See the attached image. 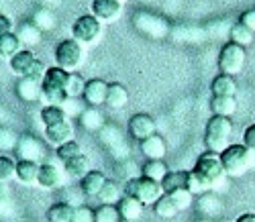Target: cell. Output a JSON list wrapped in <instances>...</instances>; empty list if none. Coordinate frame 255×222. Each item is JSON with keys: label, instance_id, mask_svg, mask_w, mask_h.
<instances>
[{"label": "cell", "instance_id": "6da1fadb", "mask_svg": "<svg viewBox=\"0 0 255 222\" xmlns=\"http://www.w3.org/2000/svg\"><path fill=\"white\" fill-rule=\"evenodd\" d=\"M192 173L198 177V182L202 184V188H204L206 192L212 190L217 184H221L223 177L227 175L225 169H223V163H221V153L204 151L200 157L196 159Z\"/></svg>", "mask_w": 255, "mask_h": 222}, {"label": "cell", "instance_id": "7a4b0ae2", "mask_svg": "<svg viewBox=\"0 0 255 222\" xmlns=\"http://www.w3.org/2000/svg\"><path fill=\"white\" fill-rule=\"evenodd\" d=\"M231 132H233L231 118L212 114L210 120L206 122V128H204V145H206V149L208 151H215V153L225 151L229 147Z\"/></svg>", "mask_w": 255, "mask_h": 222}, {"label": "cell", "instance_id": "3957f363", "mask_svg": "<svg viewBox=\"0 0 255 222\" xmlns=\"http://www.w3.org/2000/svg\"><path fill=\"white\" fill-rule=\"evenodd\" d=\"M125 196H131L147 206V204H155L163 196V188L159 182L149 180V177H145V175L131 177V180L125 184Z\"/></svg>", "mask_w": 255, "mask_h": 222}, {"label": "cell", "instance_id": "277c9868", "mask_svg": "<svg viewBox=\"0 0 255 222\" xmlns=\"http://www.w3.org/2000/svg\"><path fill=\"white\" fill-rule=\"evenodd\" d=\"M84 55H86V51H84V45H82V43H78L74 37L61 41L59 45L55 47V63H57V68L66 70L70 74L76 72L80 65H82Z\"/></svg>", "mask_w": 255, "mask_h": 222}, {"label": "cell", "instance_id": "5b68a950", "mask_svg": "<svg viewBox=\"0 0 255 222\" xmlns=\"http://www.w3.org/2000/svg\"><path fill=\"white\" fill-rule=\"evenodd\" d=\"M221 163L227 175H243L249 167V149L245 145H229L225 151H221Z\"/></svg>", "mask_w": 255, "mask_h": 222}, {"label": "cell", "instance_id": "8992f818", "mask_svg": "<svg viewBox=\"0 0 255 222\" xmlns=\"http://www.w3.org/2000/svg\"><path fill=\"white\" fill-rule=\"evenodd\" d=\"M245 57H247L245 47L229 41L227 45H223V49L219 53V70H221V74H227V76H233V78H235L237 74H241L243 68H245Z\"/></svg>", "mask_w": 255, "mask_h": 222}, {"label": "cell", "instance_id": "52a82bcc", "mask_svg": "<svg viewBox=\"0 0 255 222\" xmlns=\"http://www.w3.org/2000/svg\"><path fill=\"white\" fill-rule=\"evenodd\" d=\"M102 33V23L94 14H82L76 18V23L72 27V35L82 45H90V43L98 41Z\"/></svg>", "mask_w": 255, "mask_h": 222}, {"label": "cell", "instance_id": "ba28073f", "mask_svg": "<svg viewBox=\"0 0 255 222\" xmlns=\"http://www.w3.org/2000/svg\"><path fill=\"white\" fill-rule=\"evenodd\" d=\"M16 155H18V159H23V161H35V163H41L45 159V147L43 143H41L39 139L31 137V135H25V137H20L18 139V145H16Z\"/></svg>", "mask_w": 255, "mask_h": 222}, {"label": "cell", "instance_id": "9c48e42d", "mask_svg": "<svg viewBox=\"0 0 255 222\" xmlns=\"http://www.w3.org/2000/svg\"><path fill=\"white\" fill-rule=\"evenodd\" d=\"M155 130H157L155 120L149 114H135L129 120V132H131V137L137 139V141H145V139L157 135Z\"/></svg>", "mask_w": 255, "mask_h": 222}, {"label": "cell", "instance_id": "30bf717a", "mask_svg": "<svg viewBox=\"0 0 255 222\" xmlns=\"http://www.w3.org/2000/svg\"><path fill=\"white\" fill-rule=\"evenodd\" d=\"M123 4L119 0H92V14L100 23H113L121 16Z\"/></svg>", "mask_w": 255, "mask_h": 222}, {"label": "cell", "instance_id": "8fae6325", "mask_svg": "<svg viewBox=\"0 0 255 222\" xmlns=\"http://www.w3.org/2000/svg\"><path fill=\"white\" fill-rule=\"evenodd\" d=\"M106 92H109V84L100 78H94V80H88L86 86H84L82 100L88 102L90 106H100L106 100Z\"/></svg>", "mask_w": 255, "mask_h": 222}, {"label": "cell", "instance_id": "7c38bea8", "mask_svg": "<svg viewBox=\"0 0 255 222\" xmlns=\"http://www.w3.org/2000/svg\"><path fill=\"white\" fill-rule=\"evenodd\" d=\"M45 139H47V143H51L55 147H61L63 143L74 141V126H72V122L63 120L59 124L45 126Z\"/></svg>", "mask_w": 255, "mask_h": 222}, {"label": "cell", "instance_id": "4fadbf2b", "mask_svg": "<svg viewBox=\"0 0 255 222\" xmlns=\"http://www.w3.org/2000/svg\"><path fill=\"white\" fill-rule=\"evenodd\" d=\"M61 182H63V177L55 163H41L37 186H41L43 190H55L61 186Z\"/></svg>", "mask_w": 255, "mask_h": 222}, {"label": "cell", "instance_id": "5bb4252c", "mask_svg": "<svg viewBox=\"0 0 255 222\" xmlns=\"http://www.w3.org/2000/svg\"><path fill=\"white\" fill-rule=\"evenodd\" d=\"M117 208H119L121 220L135 222V220H139V218H141L145 204H143V202H139V200H135V198H131V196H123V198L119 200Z\"/></svg>", "mask_w": 255, "mask_h": 222}, {"label": "cell", "instance_id": "9a60e30c", "mask_svg": "<svg viewBox=\"0 0 255 222\" xmlns=\"http://www.w3.org/2000/svg\"><path fill=\"white\" fill-rule=\"evenodd\" d=\"M35 61H37V57L33 55V51L20 49L14 57H10V70H12V74H16L18 78H27L29 72H31V68L35 65Z\"/></svg>", "mask_w": 255, "mask_h": 222}, {"label": "cell", "instance_id": "2e32d148", "mask_svg": "<svg viewBox=\"0 0 255 222\" xmlns=\"http://www.w3.org/2000/svg\"><path fill=\"white\" fill-rule=\"evenodd\" d=\"M39 169H41V163L18 159L14 177H16V180H18L20 184H25V186H35V184H37V180H39Z\"/></svg>", "mask_w": 255, "mask_h": 222}, {"label": "cell", "instance_id": "e0dca14e", "mask_svg": "<svg viewBox=\"0 0 255 222\" xmlns=\"http://www.w3.org/2000/svg\"><path fill=\"white\" fill-rule=\"evenodd\" d=\"M106 182V177L102 171H96V169H90L86 175L80 180V190L84 196H98L102 186Z\"/></svg>", "mask_w": 255, "mask_h": 222}, {"label": "cell", "instance_id": "ac0fdd59", "mask_svg": "<svg viewBox=\"0 0 255 222\" xmlns=\"http://www.w3.org/2000/svg\"><path fill=\"white\" fill-rule=\"evenodd\" d=\"M104 104L113 108V110H121L129 104V92H127V88L119 82L115 84H109V92H106V100Z\"/></svg>", "mask_w": 255, "mask_h": 222}, {"label": "cell", "instance_id": "d6986e66", "mask_svg": "<svg viewBox=\"0 0 255 222\" xmlns=\"http://www.w3.org/2000/svg\"><path fill=\"white\" fill-rule=\"evenodd\" d=\"M210 92H212V96H235L237 82L233 80V76L219 74L210 82Z\"/></svg>", "mask_w": 255, "mask_h": 222}, {"label": "cell", "instance_id": "ffe728a7", "mask_svg": "<svg viewBox=\"0 0 255 222\" xmlns=\"http://www.w3.org/2000/svg\"><path fill=\"white\" fill-rule=\"evenodd\" d=\"M210 110H212V114H217V116L231 118L237 112V98L235 96H212Z\"/></svg>", "mask_w": 255, "mask_h": 222}, {"label": "cell", "instance_id": "44dd1931", "mask_svg": "<svg viewBox=\"0 0 255 222\" xmlns=\"http://www.w3.org/2000/svg\"><path fill=\"white\" fill-rule=\"evenodd\" d=\"M190 171H167V175L161 180L163 194H172L176 190H188Z\"/></svg>", "mask_w": 255, "mask_h": 222}, {"label": "cell", "instance_id": "7402d4cb", "mask_svg": "<svg viewBox=\"0 0 255 222\" xmlns=\"http://www.w3.org/2000/svg\"><path fill=\"white\" fill-rule=\"evenodd\" d=\"M16 94L25 102H37L41 98V84L31 78H20L16 84Z\"/></svg>", "mask_w": 255, "mask_h": 222}, {"label": "cell", "instance_id": "603a6c76", "mask_svg": "<svg viewBox=\"0 0 255 222\" xmlns=\"http://www.w3.org/2000/svg\"><path fill=\"white\" fill-rule=\"evenodd\" d=\"M165 141L159 135H153L149 139L141 141V153L147 159H163L165 157Z\"/></svg>", "mask_w": 255, "mask_h": 222}, {"label": "cell", "instance_id": "cb8c5ba5", "mask_svg": "<svg viewBox=\"0 0 255 222\" xmlns=\"http://www.w3.org/2000/svg\"><path fill=\"white\" fill-rule=\"evenodd\" d=\"M41 31L35 23H25V25H20L18 31H16V37L20 41V45L23 47H35L41 43Z\"/></svg>", "mask_w": 255, "mask_h": 222}, {"label": "cell", "instance_id": "d4e9b609", "mask_svg": "<svg viewBox=\"0 0 255 222\" xmlns=\"http://www.w3.org/2000/svg\"><path fill=\"white\" fill-rule=\"evenodd\" d=\"M80 124L86 128V130H102V126H104V116H102V112H100L96 106H88V108L82 110Z\"/></svg>", "mask_w": 255, "mask_h": 222}, {"label": "cell", "instance_id": "484cf974", "mask_svg": "<svg viewBox=\"0 0 255 222\" xmlns=\"http://www.w3.org/2000/svg\"><path fill=\"white\" fill-rule=\"evenodd\" d=\"M63 165H66V173H68L70 177H76V180H82V177L90 171V159H88L84 153H80L78 157L66 161Z\"/></svg>", "mask_w": 255, "mask_h": 222}, {"label": "cell", "instance_id": "4316f807", "mask_svg": "<svg viewBox=\"0 0 255 222\" xmlns=\"http://www.w3.org/2000/svg\"><path fill=\"white\" fill-rule=\"evenodd\" d=\"M137 27L145 33V35H151V37H163L165 35V31H159V29H155V25L159 27V25H165L161 18H157V16H151V14H145V12H141L139 16H137Z\"/></svg>", "mask_w": 255, "mask_h": 222}, {"label": "cell", "instance_id": "83f0119b", "mask_svg": "<svg viewBox=\"0 0 255 222\" xmlns=\"http://www.w3.org/2000/svg\"><path fill=\"white\" fill-rule=\"evenodd\" d=\"M70 78L72 74L61 70V68H49L47 74H45V80H43V86H53V88H63V90H68V84H70Z\"/></svg>", "mask_w": 255, "mask_h": 222}, {"label": "cell", "instance_id": "f1b7e54d", "mask_svg": "<svg viewBox=\"0 0 255 222\" xmlns=\"http://www.w3.org/2000/svg\"><path fill=\"white\" fill-rule=\"evenodd\" d=\"M72 216H74V206L68 202H57L47 210L49 222H72Z\"/></svg>", "mask_w": 255, "mask_h": 222}, {"label": "cell", "instance_id": "f546056e", "mask_svg": "<svg viewBox=\"0 0 255 222\" xmlns=\"http://www.w3.org/2000/svg\"><path fill=\"white\" fill-rule=\"evenodd\" d=\"M63 120H68V114L63 112L61 106L49 104V106H43V110H41V122L45 126H53V124H59Z\"/></svg>", "mask_w": 255, "mask_h": 222}, {"label": "cell", "instance_id": "4dcf8cb0", "mask_svg": "<svg viewBox=\"0 0 255 222\" xmlns=\"http://www.w3.org/2000/svg\"><path fill=\"white\" fill-rule=\"evenodd\" d=\"M20 41L16 37V33H6L0 35V57H14L20 51Z\"/></svg>", "mask_w": 255, "mask_h": 222}, {"label": "cell", "instance_id": "1f68e13d", "mask_svg": "<svg viewBox=\"0 0 255 222\" xmlns=\"http://www.w3.org/2000/svg\"><path fill=\"white\" fill-rule=\"evenodd\" d=\"M167 165L163 163V159H149L145 165H143V175L149 177V180H155L161 184V180L167 175Z\"/></svg>", "mask_w": 255, "mask_h": 222}, {"label": "cell", "instance_id": "d6a6232c", "mask_svg": "<svg viewBox=\"0 0 255 222\" xmlns=\"http://www.w3.org/2000/svg\"><path fill=\"white\" fill-rule=\"evenodd\" d=\"M153 210H155V214H157L159 218H174V216L180 212L169 194H163V196L157 200V202L153 204Z\"/></svg>", "mask_w": 255, "mask_h": 222}, {"label": "cell", "instance_id": "836d02e7", "mask_svg": "<svg viewBox=\"0 0 255 222\" xmlns=\"http://www.w3.org/2000/svg\"><path fill=\"white\" fill-rule=\"evenodd\" d=\"M98 198H100L102 204H119V200L123 198L119 184L113 182V180H106L104 186H102V190H100V194H98Z\"/></svg>", "mask_w": 255, "mask_h": 222}, {"label": "cell", "instance_id": "e575fe53", "mask_svg": "<svg viewBox=\"0 0 255 222\" xmlns=\"http://www.w3.org/2000/svg\"><path fill=\"white\" fill-rule=\"evenodd\" d=\"M33 23H35L41 31H51V29H55V25H57V18H55V14H53L51 8H41V10L35 12Z\"/></svg>", "mask_w": 255, "mask_h": 222}, {"label": "cell", "instance_id": "d590c367", "mask_svg": "<svg viewBox=\"0 0 255 222\" xmlns=\"http://www.w3.org/2000/svg\"><path fill=\"white\" fill-rule=\"evenodd\" d=\"M121 214L115 204H100L94 210V222H119Z\"/></svg>", "mask_w": 255, "mask_h": 222}, {"label": "cell", "instance_id": "8d00e7d4", "mask_svg": "<svg viewBox=\"0 0 255 222\" xmlns=\"http://www.w3.org/2000/svg\"><path fill=\"white\" fill-rule=\"evenodd\" d=\"M253 33L247 29V27H243L241 23H235L231 27V41L233 43H237V45H241V47H247V45H251L253 43Z\"/></svg>", "mask_w": 255, "mask_h": 222}, {"label": "cell", "instance_id": "74e56055", "mask_svg": "<svg viewBox=\"0 0 255 222\" xmlns=\"http://www.w3.org/2000/svg\"><path fill=\"white\" fill-rule=\"evenodd\" d=\"M16 145H18L16 132L4 124H0V153L4 155V151H12V149H16Z\"/></svg>", "mask_w": 255, "mask_h": 222}, {"label": "cell", "instance_id": "f35d334b", "mask_svg": "<svg viewBox=\"0 0 255 222\" xmlns=\"http://www.w3.org/2000/svg\"><path fill=\"white\" fill-rule=\"evenodd\" d=\"M80 153H82V149H80V145H78L76 141L63 143V145H61V147H57V151H55L57 159H61L63 163H66V161H70V159H74V157H78Z\"/></svg>", "mask_w": 255, "mask_h": 222}, {"label": "cell", "instance_id": "ab89813d", "mask_svg": "<svg viewBox=\"0 0 255 222\" xmlns=\"http://www.w3.org/2000/svg\"><path fill=\"white\" fill-rule=\"evenodd\" d=\"M169 196H172L174 204L178 206L180 212L186 210V208H190V206H192V202H194V194L190 192V190H176V192H172Z\"/></svg>", "mask_w": 255, "mask_h": 222}, {"label": "cell", "instance_id": "60d3db41", "mask_svg": "<svg viewBox=\"0 0 255 222\" xmlns=\"http://www.w3.org/2000/svg\"><path fill=\"white\" fill-rule=\"evenodd\" d=\"M16 173V163L8 155H0V182H8Z\"/></svg>", "mask_w": 255, "mask_h": 222}, {"label": "cell", "instance_id": "b9f144b4", "mask_svg": "<svg viewBox=\"0 0 255 222\" xmlns=\"http://www.w3.org/2000/svg\"><path fill=\"white\" fill-rule=\"evenodd\" d=\"M72 222H94V210H92V208H88L86 204L74 206Z\"/></svg>", "mask_w": 255, "mask_h": 222}, {"label": "cell", "instance_id": "7bdbcfd3", "mask_svg": "<svg viewBox=\"0 0 255 222\" xmlns=\"http://www.w3.org/2000/svg\"><path fill=\"white\" fill-rule=\"evenodd\" d=\"M47 70H49V68H45V63L41 61V59H37V61H35V65L31 68V72H29V76H27V78H31V80H35V82H39V84H43Z\"/></svg>", "mask_w": 255, "mask_h": 222}, {"label": "cell", "instance_id": "ee69618b", "mask_svg": "<svg viewBox=\"0 0 255 222\" xmlns=\"http://www.w3.org/2000/svg\"><path fill=\"white\" fill-rule=\"evenodd\" d=\"M241 145H245L249 151H255V122L249 124V126L243 130V143H241Z\"/></svg>", "mask_w": 255, "mask_h": 222}, {"label": "cell", "instance_id": "f6af8a7d", "mask_svg": "<svg viewBox=\"0 0 255 222\" xmlns=\"http://www.w3.org/2000/svg\"><path fill=\"white\" fill-rule=\"evenodd\" d=\"M10 204V194H8V188L4 182H0V214H4L6 208Z\"/></svg>", "mask_w": 255, "mask_h": 222}, {"label": "cell", "instance_id": "bcb514c9", "mask_svg": "<svg viewBox=\"0 0 255 222\" xmlns=\"http://www.w3.org/2000/svg\"><path fill=\"white\" fill-rule=\"evenodd\" d=\"M239 23H241L243 27H247V29L255 35V10H245V12L241 14V18H239Z\"/></svg>", "mask_w": 255, "mask_h": 222}, {"label": "cell", "instance_id": "7dc6e473", "mask_svg": "<svg viewBox=\"0 0 255 222\" xmlns=\"http://www.w3.org/2000/svg\"><path fill=\"white\" fill-rule=\"evenodd\" d=\"M12 33V20L6 14H0V35Z\"/></svg>", "mask_w": 255, "mask_h": 222}, {"label": "cell", "instance_id": "c3c4849f", "mask_svg": "<svg viewBox=\"0 0 255 222\" xmlns=\"http://www.w3.org/2000/svg\"><path fill=\"white\" fill-rule=\"evenodd\" d=\"M235 222H255V214H251V212H245V214H241Z\"/></svg>", "mask_w": 255, "mask_h": 222}, {"label": "cell", "instance_id": "681fc988", "mask_svg": "<svg viewBox=\"0 0 255 222\" xmlns=\"http://www.w3.org/2000/svg\"><path fill=\"white\" fill-rule=\"evenodd\" d=\"M43 2H47V4H51V0H43ZM53 2H55V6L61 2V0H53Z\"/></svg>", "mask_w": 255, "mask_h": 222}, {"label": "cell", "instance_id": "f907efd6", "mask_svg": "<svg viewBox=\"0 0 255 222\" xmlns=\"http://www.w3.org/2000/svg\"><path fill=\"white\" fill-rule=\"evenodd\" d=\"M119 2H121V4H125V2H127V0H119Z\"/></svg>", "mask_w": 255, "mask_h": 222}]
</instances>
